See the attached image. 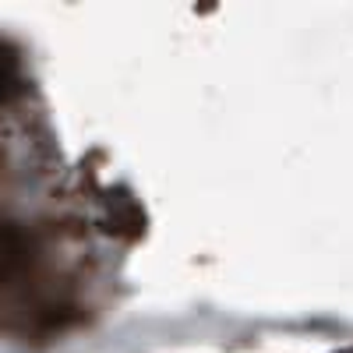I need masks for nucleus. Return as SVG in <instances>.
Here are the masks:
<instances>
[{
	"mask_svg": "<svg viewBox=\"0 0 353 353\" xmlns=\"http://www.w3.org/2000/svg\"><path fill=\"white\" fill-rule=\"evenodd\" d=\"M106 223H110L106 226L110 233H128V237H134L145 223V216L138 212V205L128 194H117V198H110V219Z\"/></svg>",
	"mask_w": 353,
	"mask_h": 353,
	"instance_id": "f03ea898",
	"label": "nucleus"
},
{
	"mask_svg": "<svg viewBox=\"0 0 353 353\" xmlns=\"http://www.w3.org/2000/svg\"><path fill=\"white\" fill-rule=\"evenodd\" d=\"M36 261V241L32 233L18 223L0 219V286L21 279Z\"/></svg>",
	"mask_w": 353,
	"mask_h": 353,
	"instance_id": "f257e3e1",
	"label": "nucleus"
},
{
	"mask_svg": "<svg viewBox=\"0 0 353 353\" xmlns=\"http://www.w3.org/2000/svg\"><path fill=\"white\" fill-rule=\"evenodd\" d=\"M21 88V57L11 43L0 39V106Z\"/></svg>",
	"mask_w": 353,
	"mask_h": 353,
	"instance_id": "7ed1b4c3",
	"label": "nucleus"
}]
</instances>
